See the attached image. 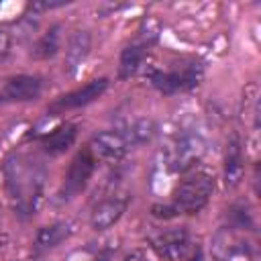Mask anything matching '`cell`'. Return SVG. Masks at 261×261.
Here are the masks:
<instances>
[{
  "label": "cell",
  "instance_id": "6da1fadb",
  "mask_svg": "<svg viewBox=\"0 0 261 261\" xmlns=\"http://www.w3.org/2000/svg\"><path fill=\"white\" fill-rule=\"evenodd\" d=\"M2 175L8 200L18 216L27 218L39 212L45 196V169L27 153H10L2 163Z\"/></svg>",
  "mask_w": 261,
  "mask_h": 261
},
{
  "label": "cell",
  "instance_id": "7a4b0ae2",
  "mask_svg": "<svg viewBox=\"0 0 261 261\" xmlns=\"http://www.w3.org/2000/svg\"><path fill=\"white\" fill-rule=\"evenodd\" d=\"M214 194V177L206 171H192L173 190L171 202L163 206H153L155 216L171 218L181 214H198Z\"/></svg>",
  "mask_w": 261,
  "mask_h": 261
},
{
  "label": "cell",
  "instance_id": "3957f363",
  "mask_svg": "<svg viewBox=\"0 0 261 261\" xmlns=\"http://www.w3.org/2000/svg\"><path fill=\"white\" fill-rule=\"evenodd\" d=\"M96 157L90 151V147H84L82 151H77L73 155V159L69 161V167L65 171L63 184H61V192L59 196L63 200H71L77 194H82L86 190V186L90 184L94 171H96Z\"/></svg>",
  "mask_w": 261,
  "mask_h": 261
},
{
  "label": "cell",
  "instance_id": "277c9868",
  "mask_svg": "<svg viewBox=\"0 0 261 261\" xmlns=\"http://www.w3.org/2000/svg\"><path fill=\"white\" fill-rule=\"evenodd\" d=\"M108 88V77H96V80H90L88 84L67 92V94H61L57 96L49 106H47V112L53 114V116H59V114H65L69 110H77V108H84L88 104H92L94 100H98Z\"/></svg>",
  "mask_w": 261,
  "mask_h": 261
},
{
  "label": "cell",
  "instance_id": "5b68a950",
  "mask_svg": "<svg viewBox=\"0 0 261 261\" xmlns=\"http://www.w3.org/2000/svg\"><path fill=\"white\" fill-rule=\"evenodd\" d=\"M202 80V65L200 63H190L181 69H171V71H153L151 73V84L163 92V94H175L190 90L198 86Z\"/></svg>",
  "mask_w": 261,
  "mask_h": 261
},
{
  "label": "cell",
  "instance_id": "8992f818",
  "mask_svg": "<svg viewBox=\"0 0 261 261\" xmlns=\"http://www.w3.org/2000/svg\"><path fill=\"white\" fill-rule=\"evenodd\" d=\"M151 249L163 261H179L190 247V232L184 226H173L161 230L149 239Z\"/></svg>",
  "mask_w": 261,
  "mask_h": 261
},
{
  "label": "cell",
  "instance_id": "52a82bcc",
  "mask_svg": "<svg viewBox=\"0 0 261 261\" xmlns=\"http://www.w3.org/2000/svg\"><path fill=\"white\" fill-rule=\"evenodd\" d=\"M202 153H204L202 139L194 133H184L173 141L169 149V167L173 171H188L200 161Z\"/></svg>",
  "mask_w": 261,
  "mask_h": 261
},
{
  "label": "cell",
  "instance_id": "ba28073f",
  "mask_svg": "<svg viewBox=\"0 0 261 261\" xmlns=\"http://www.w3.org/2000/svg\"><path fill=\"white\" fill-rule=\"evenodd\" d=\"M88 147L96 159H106V161H118L128 153V149H133L122 128L120 130L110 128V130L96 133Z\"/></svg>",
  "mask_w": 261,
  "mask_h": 261
},
{
  "label": "cell",
  "instance_id": "9c48e42d",
  "mask_svg": "<svg viewBox=\"0 0 261 261\" xmlns=\"http://www.w3.org/2000/svg\"><path fill=\"white\" fill-rule=\"evenodd\" d=\"M43 92V77L20 73L12 75L0 88V102H31L37 100Z\"/></svg>",
  "mask_w": 261,
  "mask_h": 261
},
{
  "label": "cell",
  "instance_id": "30bf717a",
  "mask_svg": "<svg viewBox=\"0 0 261 261\" xmlns=\"http://www.w3.org/2000/svg\"><path fill=\"white\" fill-rule=\"evenodd\" d=\"M128 208V196L126 194H112L104 200H100L90 214V224L94 230H108L112 228L122 214Z\"/></svg>",
  "mask_w": 261,
  "mask_h": 261
},
{
  "label": "cell",
  "instance_id": "8fae6325",
  "mask_svg": "<svg viewBox=\"0 0 261 261\" xmlns=\"http://www.w3.org/2000/svg\"><path fill=\"white\" fill-rule=\"evenodd\" d=\"M90 51H92V35L84 29L73 31L67 39V45H65V59H63L65 73L73 75L82 67V63L86 61Z\"/></svg>",
  "mask_w": 261,
  "mask_h": 261
},
{
  "label": "cell",
  "instance_id": "7c38bea8",
  "mask_svg": "<svg viewBox=\"0 0 261 261\" xmlns=\"http://www.w3.org/2000/svg\"><path fill=\"white\" fill-rule=\"evenodd\" d=\"M69 234H71V226L67 222H51V224L41 226L33 241L35 255H43V253L59 247L65 239H69Z\"/></svg>",
  "mask_w": 261,
  "mask_h": 261
},
{
  "label": "cell",
  "instance_id": "4fadbf2b",
  "mask_svg": "<svg viewBox=\"0 0 261 261\" xmlns=\"http://www.w3.org/2000/svg\"><path fill=\"white\" fill-rule=\"evenodd\" d=\"M147 53H149V43L145 41H135L130 45H126L122 51H120V59H118V77L120 80H128L130 75H135L143 61L147 59Z\"/></svg>",
  "mask_w": 261,
  "mask_h": 261
},
{
  "label": "cell",
  "instance_id": "5bb4252c",
  "mask_svg": "<svg viewBox=\"0 0 261 261\" xmlns=\"http://www.w3.org/2000/svg\"><path fill=\"white\" fill-rule=\"evenodd\" d=\"M245 173V159H243V145L239 137H232L226 143V153H224V181L226 186L234 188L243 179Z\"/></svg>",
  "mask_w": 261,
  "mask_h": 261
},
{
  "label": "cell",
  "instance_id": "9a60e30c",
  "mask_svg": "<svg viewBox=\"0 0 261 261\" xmlns=\"http://www.w3.org/2000/svg\"><path fill=\"white\" fill-rule=\"evenodd\" d=\"M75 137H77V126L73 122H65V124L53 128L51 133H47L41 139V147L49 155H61L75 143Z\"/></svg>",
  "mask_w": 261,
  "mask_h": 261
},
{
  "label": "cell",
  "instance_id": "2e32d148",
  "mask_svg": "<svg viewBox=\"0 0 261 261\" xmlns=\"http://www.w3.org/2000/svg\"><path fill=\"white\" fill-rule=\"evenodd\" d=\"M61 45V27L59 24H51L35 43L33 47V57L35 59H51L53 55H57Z\"/></svg>",
  "mask_w": 261,
  "mask_h": 261
},
{
  "label": "cell",
  "instance_id": "e0dca14e",
  "mask_svg": "<svg viewBox=\"0 0 261 261\" xmlns=\"http://www.w3.org/2000/svg\"><path fill=\"white\" fill-rule=\"evenodd\" d=\"M122 130H124V135H126L130 147H137V145L149 143V141L155 137L157 126H155V122L149 120V118H137L135 122H130V124H128L126 128H122Z\"/></svg>",
  "mask_w": 261,
  "mask_h": 261
},
{
  "label": "cell",
  "instance_id": "ac0fdd59",
  "mask_svg": "<svg viewBox=\"0 0 261 261\" xmlns=\"http://www.w3.org/2000/svg\"><path fill=\"white\" fill-rule=\"evenodd\" d=\"M222 261H253V255H251V251L247 247L234 245V247H230L226 251V255H224Z\"/></svg>",
  "mask_w": 261,
  "mask_h": 261
},
{
  "label": "cell",
  "instance_id": "d6986e66",
  "mask_svg": "<svg viewBox=\"0 0 261 261\" xmlns=\"http://www.w3.org/2000/svg\"><path fill=\"white\" fill-rule=\"evenodd\" d=\"M10 49H12V37L6 29H0V61H4L8 57Z\"/></svg>",
  "mask_w": 261,
  "mask_h": 261
},
{
  "label": "cell",
  "instance_id": "ffe728a7",
  "mask_svg": "<svg viewBox=\"0 0 261 261\" xmlns=\"http://www.w3.org/2000/svg\"><path fill=\"white\" fill-rule=\"evenodd\" d=\"M92 261H114V251L112 249H102Z\"/></svg>",
  "mask_w": 261,
  "mask_h": 261
},
{
  "label": "cell",
  "instance_id": "44dd1931",
  "mask_svg": "<svg viewBox=\"0 0 261 261\" xmlns=\"http://www.w3.org/2000/svg\"><path fill=\"white\" fill-rule=\"evenodd\" d=\"M188 261H206V257H204V251H202V247H196L194 251H192V255H190V259Z\"/></svg>",
  "mask_w": 261,
  "mask_h": 261
},
{
  "label": "cell",
  "instance_id": "7402d4cb",
  "mask_svg": "<svg viewBox=\"0 0 261 261\" xmlns=\"http://www.w3.org/2000/svg\"><path fill=\"white\" fill-rule=\"evenodd\" d=\"M124 261H147L145 257H143V253H139V251H135V253H130Z\"/></svg>",
  "mask_w": 261,
  "mask_h": 261
}]
</instances>
